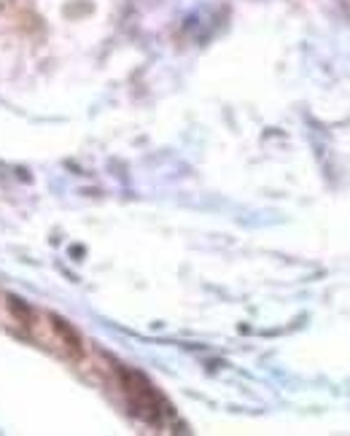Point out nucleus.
I'll list each match as a JSON object with an SVG mask.
<instances>
[{
    "label": "nucleus",
    "mask_w": 350,
    "mask_h": 436,
    "mask_svg": "<svg viewBox=\"0 0 350 436\" xmlns=\"http://www.w3.org/2000/svg\"><path fill=\"white\" fill-rule=\"evenodd\" d=\"M49 320H51V329L59 334V339L65 342V347L71 350V356H73V358H81V356H84V342H81V334L75 331L65 318H59V315H49Z\"/></svg>",
    "instance_id": "obj_2"
},
{
    "label": "nucleus",
    "mask_w": 350,
    "mask_h": 436,
    "mask_svg": "<svg viewBox=\"0 0 350 436\" xmlns=\"http://www.w3.org/2000/svg\"><path fill=\"white\" fill-rule=\"evenodd\" d=\"M116 372H119L125 396H127V401H129V410L135 412L140 420L159 426V423L165 420V415H167V404H165V399L159 396V390L151 385L140 372H135V369H129V366H122V363H119Z\"/></svg>",
    "instance_id": "obj_1"
},
{
    "label": "nucleus",
    "mask_w": 350,
    "mask_h": 436,
    "mask_svg": "<svg viewBox=\"0 0 350 436\" xmlns=\"http://www.w3.org/2000/svg\"><path fill=\"white\" fill-rule=\"evenodd\" d=\"M6 302H8V310L17 315V318H19V320H22L25 326H33V310L27 307V305L22 302V299H19V296H8Z\"/></svg>",
    "instance_id": "obj_3"
}]
</instances>
